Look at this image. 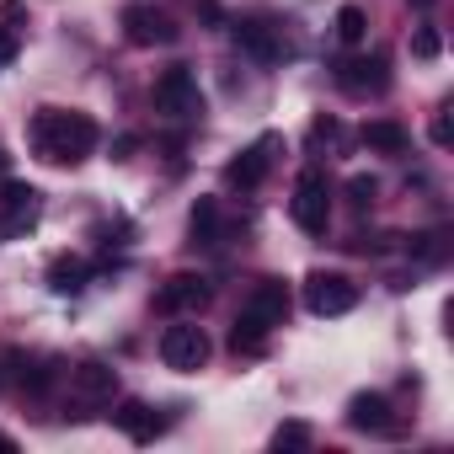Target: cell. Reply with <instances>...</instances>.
<instances>
[{"label":"cell","instance_id":"1","mask_svg":"<svg viewBox=\"0 0 454 454\" xmlns=\"http://www.w3.org/2000/svg\"><path fill=\"white\" fill-rule=\"evenodd\" d=\"M97 139H102L97 118H91V113H75V107H38L33 123H27V145H33V155L49 160V166H75V160H86V155L97 150Z\"/></svg>","mask_w":454,"mask_h":454},{"label":"cell","instance_id":"2","mask_svg":"<svg viewBox=\"0 0 454 454\" xmlns=\"http://www.w3.org/2000/svg\"><path fill=\"white\" fill-rule=\"evenodd\" d=\"M284 316H289V284H284V278H262V284L252 289V300L241 305L236 326H231V348H236V353H262L268 332L284 326Z\"/></svg>","mask_w":454,"mask_h":454},{"label":"cell","instance_id":"3","mask_svg":"<svg viewBox=\"0 0 454 454\" xmlns=\"http://www.w3.org/2000/svg\"><path fill=\"white\" fill-rule=\"evenodd\" d=\"M289 214L305 236H326V224H332V182L321 166H305L294 176V198H289Z\"/></svg>","mask_w":454,"mask_h":454},{"label":"cell","instance_id":"4","mask_svg":"<svg viewBox=\"0 0 454 454\" xmlns=\"http://www.w3.org/2000/svg\"><path fill=\"white\" fill-rule=\"evenodd\" d=\"M155 113H166V118H176V123H192L198 113H203V91H198V75H192V65H166L160 75H155Z\"/></svg>","mask_w":454,"mask_h":454},{"label":"cell","instance_id":"5","mask_svg":"<svg viewBox=\"0 0 454 454\" xmlns=\"http://www.w3.org/2000/svg\"><path fill=\"white\" fill-rule=\"evenodd\" d=\"M113 401H118V369H107L97 358L70 369V406H75V417H91V411H102Z\"/></svg>","mask_w":454,"mask_h":454},{"label":"cell","instance_id":"6","mask_svg":"<svg viewBox=\"0 0 454 454\" xmlns=\"http://www.w3.org/2000/svg\"><path fill=\"white\" fill-rule=\"evenodd\" d=\"M208 337H203V326H166L160 332V364L166 369H176V374H198L203 364H208Z\"/></svg>","mask_w":454,"mask_h":454},{"label":"cell","instance_id":"7","mask_svg":"<svg viewBox=\"0 0 454 454\" xmlns=\"http://www.w3.org/2000/svg\"><path fill=\"white\" fill-rule=\"evenodd\" d=\"M305 305L310 316H348L358 305V284L342 273H310L305 278Z\"/></svg>","mask_w":454,"mask_h":454},{"label":"cell","instance_id":"8","mask_svg":"<svg viewBox=\"0 0 454 454\" xmlns=\"http://www.w3.org/2000/svg\"><path fill=\"white\" fill-rule=\"evenodd\" d=\"M123 38H129L134 49H166V43H176V27H171L166 12L134 0V6H123Z\"/></svg>","mask_w":454,"mask_h":454},{"label":"cell","instance_id":"9","mask_svg":"<svg viewBox=\"0 0 454 454\" xmlns=\"http://www.w3.org/2000/svg\"><path fill=\"white\" fill-rule=\"evenodd\" d=\"M208 305V278L203 273H171L160 289H155V310L160 316H192Z\"/></svg>","mask_w":454,"mask_h":454},{"label":"cell","instance_id":"10","mask_svg":"<svg viewBox=\"0 0 454 454\" xmlns=\"http://www.w3.org/2000/svg\"><path fill=\"white\" fill-rule=\"evenodd\" d=\"M273 150H278V134H262V139L247 145L236 160H224V187H241V192L262 187V176H268V166H273Z\"/></svg>","mask_w":454,"mask_h":454},{"label":"cell","instance_id":"11","mask_svg":"<svg viewBox=\"0 0 454 454\" xmlns=\"http://www.w3.org/2000/svg\"><path fill=\"white\" fill-rule=\"evenodd\" d=\"M337 86L353 91V97H380V91H390V59L385 54H358L337 70Z\"/></svg>","mask_w":454,"mask_h":454},{"label":"cell","instance_id":"12","mask_svg":"<svg viewBox=\"0 0 454 454\" xmlns=\"http://www.w3.org/2000/svg\"><path fill=\"white\" fill-rule=\"evenodd\" d=\"M0 203H6V224H0V236H22V231L38 224V187L6 182V187H0Z\"/></svg>","mask_w":454,"mask_h":454},{"label":"cell","instance_id":"13","mask_svg":"<svg viewBox=\"0 0 454 454\" xmlns=\"http://www.w3.org/2000/svg\"><path fill=\"white\" fill-rule=\"evenodd\" d=\"M348 427H358V433H395L390 401H385V395H374V390L353 395V401H348Z\"/></svg>","mask_w":454,"mask_h":454},{"label":"cell","instance_id":"14","mask_svg":"<svg viewBox=\"0 0 454 454\" xmlns=\"http://www.w3.org/2000/svg\"><path fill=\"white\" fill-rule=\"evenodd\" d=\"M236 43L252 54V59H262V65H273L284 49H278V38H273V27L262 22V17H247V22H236Z\"/></svg>","mask_w":454,"mask_h":454},{"label":"cell","instance_id":"15","mask_svg":"<svg viewBox=\"0 0 454 454\" xmlns=\"http://www.w3.org/2000/svg\"><path fill=\"white\" fill-rule=\"evenodd\" d=\"M364 145H369L374 155H406V150H411V134H406L395 118H374V123H364Z\"/></svg>","mask_w":454,"mask_h":454},{"label":"cell","instance_id":"16","mask_svg":"<svg viewBox=\"0 0 454 454\" xmlns=\"http://www.w3.org/2000/svg\"><path fill=\"white\" fill-rule=\"evenodd\" d=\"M86 284H91V262H86V257H70V252H65V257L49 262V289H54V294H81Z\"/></svg>","mask_w":454,"mask_h":454},{"label":"cell","instance_id":"17","mask_svg":"<svg viewBox=\"0 0 454 454\" xmlns=\"http://www.w3.org/2000/svg\"><path fill=\"white\" fill-rule=\"evenodd\" d=\"M113 422H118V427H123V433H129L134 443H150V438L160 433V417H155V411H150L145 401H123V406L113 411Z\"/></svg>","mask_w":454,"mask_h":454},{"label":"cell","instance_id":"18","mask_svg":"<svg viewBox=\"0 0 454 454\" xmlns=\"http://www.w3.org/2000/svg\"><path fill=\"white\" fill-rule=\"evenodd\" d=\"M187 236H192V247H214V241H219V198H198V203H192Z\"/></svg>","mask_w":454,"mask_h":454},{"label":"cell","instance_id":"19","mask_svg":"<svg viewBox=\"0 0 454 454\" xmlns=\"http://www.w3.org/2000/svg\"><path fill=\"white\" fill-rule=\"evenodd\" d=\"M337 38H342L348 49H358V43L369 38V12H364V6H342V12H337Z\"/></svg>","mask_w":454,"mask_h":454},{"label":"cell","instance_id":"20","mask_svg":"<svg viewBox=\"0 0 454 454\" xmlns=\"http://www.w3.org/2000/svg\"><path fill=\"white\" fill-rule=\"evenodd\" d=\"M438 49H443L438 27H417V33H411V54H417V59H438Z\"/></svg>","mask_w":454,"mask_h":454},{"label":"cell","instance_id":"21","mask_svg":"<svg viewBox=\"0 0 454 454\" xmlns=\"http://www.w3.org/2000/svg\"><path fill=\"white\" fill-rule=\"evenodd\" d=\"M310 443V427L305 422H284L278 433H273V449H305Z\"/></svg>","mask_w":454,"mask_h":454},{"label":"cell","instance_id":"22","mask_svg":"<svg viewBox=\"0 0 454 454\" xmlns=\"http://www.w3.org/2000/svg\"><path fill=\"white\" fill-rule=\"evenodd\" d=\"M374 192H380V187H374V176H348V203H353V208H369V203H374Z\"/></svg>","mask_w":454,"mask_h":454},{"label":"cell","instance_id":"23","mask_svg":"<svg viewBox=\"0 0 454 454\" xmlns=\"http://www.w3.org/2000/svg\"><path fill=\"white\" fill-rule=\"evenodd\" d=\"M192 17H198L203 27H224V22H231V17H224V6H219V0H192Z\"/></svg>","mask_w":454,"mask_h":454},{"label":"cell","instance_id":"24","mask_svg":"<svg viewBox=\"0 0 454 454\" xmlns=\"http://www.w3.org/2000/svg\"><path fill=\"white\" fill-rule=\"evenodd\" d=\"M17 54H22V38H17L12 27H0V70H6V65H12Z\"/></svg>","mask_w":454,"mask_h":454},{"label":"cell","instance_id":"25","mask_svg":"<svg viewBox=\"0 0 454 454\" xmlns=\"http://www.w3.org/2000/svg\"><path fill=\"white\" fill-rule=\"evenodd\" d=\"M17 358H22V353H12V348H0V390H6V385L17 380Z\"/></svg>","mask_w":454,"mask_h":454},{"label":"cell","instance_id":"26","mask_svg":"<svg viewBox=\"0 0 454 454\" xmlns=\"http://www.w3.org/2000/svg\"><path fill=\"white\" fill-rule=\"evenodd\" d=\"M454 134H449V107H438L433 113V145H449Z\"/></svg>","mask_w":454,"mask_h":454},{"label":"cell","instance_id":"27","mask_svg":"<svg viewBox=\"0 0 454 454\" xmlns=\"http://www.w3.org/2000/svg\"><path fill=\"white\" fill-rule=\"evenodd\" d=\"M310 139H337V123H332V118H316V123H310Z\"/></svg>","mask_w":454,"mask_h":454},{"label":"cell","instance_id":"28","mask_svg":"<svg viewBox=\"0 0 454 454\" xmlns=\"http://www.w3.org/2000/svg\"><path fill=\"white\" fill-rule=\"evenodd\" d=\"M134 145H139V139H134V134H123V139L113 145V160H129V150H134Z\"/></svg>","mask_w":454,"mask_h":454},{"label":"cell","instance_id":"29","mask_svg":"<svg viewBox=\"0 0 454 454\" xmlns=\"http://www.w3.org/2000/svg\"><path fill=\"white\" fill-rule=\"evenodd\" d=\"M406 6H411V12H433V6H438V0H406Z\"/></svg>","mask_w":454,"mask_h":454},{"label":"cell","instance_id":"30","mask_svg":"<svg viewBox=\"0 0 454 454\" xmlns=\"http://www.w3.org/2000/svg\"><path fill=\"white\" fill-rule=\"evenodd\" d=\"M0 454H17V438H6V433H0Z\"/></svg>","mask_w":454,"mask_h":454},{"label":"cell","instance_id":"31","mask_svg":"<svg viewBox=\"0 0 454 454\" xmlns=\"http://www.w3.org/2000/svg\"><path fill=\"white\" fill-rule=\"evenodd\" d=\"M0 171H6V155H0Z\"/></svg>","mask_w":454,"mask_h":454}]
</instances>
